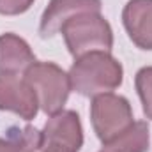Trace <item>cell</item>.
<instances>
[{"label": "cell", "instance_id": "13", "mask_svg": "<svg viewBox=\"0 0 152 152\" xmlns=\"http://www.w3.org/2000/svg\"><path fill=\"white\" fill-rule=\"evenodd\" d=\"M36 0H0V14L2 16H18L27 12Z\"/></svg>", "mask_w": 152, "mask_h": 152}, {"label": "cell", "instance_id": "7", "mask_svg": "<svg viewBox=\"0 0 152 152\" xmlns=\"http://www.w3.org/2000/svg\"><path fill=\"white\" fill-rule=\"evenodd\" d=\"M101 0H50L39 23V34L42 39L57 36L62 25L81 12H101Z\"/></svg>", "mask_w": 152, "mask_h": 152}, {"label": "cell", "instance_id": "3", "mask_svg": "<svg viewBox=\"0 0 152 152\" xmlns=\"http://www.w3.org/2000/svg\"><path fill=\"white\" fill-rule=\"evenodd\" d=\"M23 78L34 88L39 101V108L46 115H55L64 110L69 92L71 81L69 75L57 66L55 62H34L25 73Z\"/></svg>", "mask_w": 152, "mask_h": 152}, {"label": "cell", "instance_id": "8", "mask_svg": "<svg viewBox=\"0 0 152 152\" xmlns=\"http://www.w3.org/2000/svg\"><path fill=\"white\" fill-rule=\"evenodd\" d=\"M122 25L133 44L152 50V0H129L122 9Z\"/></svg>", "mask_w": 152, "mask_h": 152}, {"label": "cell", "instance_id": "2", "mask_svg": "<svg viewBox=\"0 0 152 152\" xmlns=\"http://www.w3.org/2000/svg\"><path fill=\"white\" fill-rule=\"evenodd\" d=\"M60 34L75 58L90 51H110L113 48L112 25L101 12H81L69 18L62 25Z\"/></svg>", "mask_w": 152, "mask_h": 152}, {"label": "cell", "instance_id": "5", "mask_svg": "<svg viewBox=\"0 0 152 152\" xmlns=\"http://www.w3.org/2000/svg\"><path fill=\"white\" fill-rule=\"evenodd\" d=\"M41 134V152H80L83 147V127L75 110H62L51 115Z\"/></svg>", "mask_w": 152, "mask_h": 152}, {"label": "cell", "instance_id": "10", "mask_svg": "<svg viewBox=\"0 0 152 152\" xmlns=\"http://www.w3.org/2000/svg\"><path fill=\"white\" fill-rule=\"evenodd\" d=\"M151 147V129L143 120L134 122L115 140L103 143L99 152H147Z\"/></svg>", "mask_w": 152, "mask_h": 152}, {"label": "cell", "instance_id": "1", "mask_svg": "<svg viewBox=\"0 0 152 152\" xmlns=\"http://www.w3.org/2000/svg\"><path fill=\"white\" fill-rule=\"evenodd\" d=\"M67 75L71 90L83 97H96L122 85L124 67L110 51H90L75 58Z\"/></svg>", "mask_w": 152, "mask_h": 152}, {"label": "cell", "instance_id": "4", "mask_svg": "<svg viewBox=\"0 0 152 152\" xmlns=\"http://www.w3.org/2000/svg\"><path fill=\"white\" fill-rule=\"evenodd\" d=\"M90 122L101 143H108L134 124L131 103L113 92L99 94L90 103Z\"/></svg>", "mask_w": 152, "mask_h": 152}, {"label": "cell", "instance_id": "12", "mask_svg": "<svg viewBox=\"0 0 152 152\" xmlns=\"http://www.w3.org/2000/svg\"><path fill=\"white\" fill-rule=\"evenodd\" d=\"M134 87L142 101L143 115L147 118H152V66H145L136 73Z\"/></svg>", "mask_w": 152, "mask_h": 152}, {"label": "cell", "instance_id": "11", "mask_svg": "<svg viewBox=\"0 0 152 152\" xmlns=\"http://www.w3.org/2000/svg\"><path fill=\"white\" fill-rule=\"evenodd\" d=\"M42 134L34 126H12L0 136V152H37L41 149Z\"/></svg>", "mask_w": 152, "mask_h": 152}, {"label": "cell", "instance_id": "6", "mask_svg": "<svg viewBox=\"0 0 152 152\" xmlns=\"http://www.w3.org/2000/svg\"><path fill=\"white\" fill-rule=\"evenodd\" d=\"M0 110L12 112L23 120L36 118L39 101L25 78H20V75H0Z\"/></svg>", "mask_w": 152, "mask_h": 152}, {"label": "cell", "instance_id": "9", "mask_svg": "<svg viewBox=\"0 0 152 152\" xmlns=\"http://www.w3.org/2000/svg\"><path fill=\"white\" fill-rule=\"evenodd\" d=\"M34 62L36 55L23 37L12 32L0 34V75L25 73Z\"/></svg>", "mask_w": 152, "mask_h": 152}]
</instances>
